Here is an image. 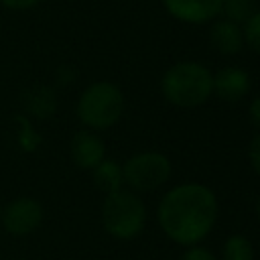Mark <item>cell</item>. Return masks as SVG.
<instances>
[{
    "label": "cell",
    "mask_w": 260,
    "mask_h": 260,
    "mask_svg": "<svg viewBox=\"0 0 260 260\" xmlns=\"http://www.w3.org/2000/svg\"><path fill=\"white\" fill-rule=\"evenodd\" d=\"M122 173L130 191L146 193L162 187L169 181L171 160L162 152H138L122 165Z\"/></svg>",
    "instance_id": "5"
},
{
    "label": "cell",
    "mask_w": 260,
    "mask_h": 260,
    "mask_svg": "<svg viewBox=\"0 0 260 260\" xmlns=\"http://www.w3.org/2000/svg\"><path fill=\"white\" fill-rule=\"evenodd\" d=\"M0 213H2V205H0Z\"/></svg>",
    "instance_id": "20"
},
{
    "label": "cell",
    "mask_w": 260,
    "mask_h": 260,
    "mask_svg": "<svg viewBox=\"0 0 260 260\" xmlns=\"http://www.w3.org/2000/svg\"><path fill=\"white\" fill-rule=\"evenodd\" d=\"M221 12L225 14L228 20L234 22H246L256 10H254V0H221Z\"/></svg>",
    "instance_id": "13"
},
{
    "label": "cell",
    "mask_w": 260,
    "mask_h": 260,
    "mask_svg": "<svg viewBox=\"0 0 260 260\" xmlns=\"http://www.w3.org/2000/svg\"><path fill=\"white\" fill-rule=\"evenodd\" d=\"M244 43H248L250 49L260 55V10H256L244 22Z\"/></svg>",
    "instance_id": "14"
},
{
    "label": "cell",
    "mask_w": 260,
    "mask_h": 260,
    "mask_svg": "<svg viewBox=\"0 0 260 260\" xmlns=\"http://www.w3.org/2000/svg\"><path fill=\"white\" fill-rule=\"evenodd\" d=\"M209 43L221 55H236L244 45V30L234 20H215L209 28Z\"/></svg>",
    "instance_id": "10"
},
{
    "label": "cell",
    "mask_w": 260,
    "mask_h": 260,
    "mask_svg": "<svg viewBox=\"0 0 260 260\" xmlns=\"http://www.w3.org/2000/svg\"><path fill=\"white\" fill-rule=\"evenodd\" d=\"M69 154H71V160L79 169L91 171L95 165H100L106 158V144H104V140L95 132L79 130L71 138Z\"/></svg>",
    "instance_id": "8"
},
{
    "label": "cell",
    "mask_w": 260,
    "mask_h": 260,
    "mask_svg": "<svg viewBox=\"0 0 260 260\" xmlns=\"http://www.w3.org/2000/svg\"><path fill=\"white\" fill-rule=\"evenodd\" d=\"M248 154H250V162H252V167H254V171L260 175V132L252 138V142H250V150H248Z\"/></svg>",
    "instance_id": "16"
},
{
    "label": "cell",
    "mask_w": 260,
    "mask_h": 260,
    "mask_svg": "<svg viewBox=\"0 0 260 260\" xmlns=\"http://www.w3.org/2000/svg\"><path fill=\"white\" fill-rule=\"evenodd\" d=\"M256 211H258V219H260V199H258V207H256Z\"/></svg>",
    "instance_id": "19"
},
{
    "label": "cell",
    "mask_w": 260,
    "mask_h": 260,
    "mask_svg": "<svg viewBox=\"0 0 260 260\" xmlns=\"http://www.w3.org/2000/svg\"><path fill=\"white\" fill-rule=\"evenodd\" d=\"M93 173V185L98 191L110 195L114 191H120L124 185V173H122V165L118 160L112 158H104L100 165H95L91 169Z\"/></svg>",
    "instance_id": "11"
},
{
    "label": "cell",
    "mask_w": 260,
    "mask_h": 260,
    "mask_svg": "<svg viewBox=\"0 0 260 260\" xmlns=\"http://www.w3.org/2000/svg\"><path fill=\"white\" fill-rule=\"evenodd\" d=\"M160 91L173 106L195 108L207 102L213 91L211 71L197 61H181L169 67L160 79Z\"/></svg>",
    "instance_id": "2"
},
{
    "label": "cell",
    "mask_w": 260,
    "mask_h": 260,
    "mask_svg": "<svg viewBox=\"0 0 260 260\" xmlns=\"http://www.w3.org/2000/svg\"><path fill=\"white\" fill-rule=\"evenodd\" d=\"M167 12L189 24H201L221 14V0H162Z\"/></svg>",
    "instance_id": "7"
},
{
    "label": "cell",
    "mask_w": 260,
    "mask_h": 260,
    "mask_svg": "<svg viewBox=\"0 0 260 260\" xmlns=\"http://www.w3.org/2000/svg\"><path fill=\"white\" fill-rule=\"evenodd\" d=\"M43 221V205L35 197H16L6 207H2L0 223L2 228L16 238L32 234Z\"/></svg>",
    "instance_id": "6"
},
{
    "label": "cell",
    "mask_w": 260,
    "mask_h": 260,
    "mask_svg": "<svg viewBox=\"0 0 260 260\" xmlns=\"http://www.w3.org/2000/svg\"><path fill=\"white\" fill-rule=\"evenodd\" d=\"M213 91L223 102H238L250 91V75L240 67H221L213 75Z\"/></svg>",
    "instance_id": "9"
},
{
    "label": "cell",
    "mask_w": 260,
    "mask_h": 260,
    "mask_svg": "<svg viewBox=\"0 0 260 260\" xmlns=\"http://www.w3.org/2000/svg\"><path fill=\"white\" fill-rule=\"evenodd\" d=\"M146 221V207L142 199L130 191L120 189L106 195L102 205V223L104 230L116 240L136 238Z\"/></svg>",
    "instance_id": "4"
},
{
    "label": "cell",
    "mask_w": 260,
    "mask_h": 260,
    "mask_svg": "<svg viewBox=\"0 0 260 260\" xmlns=\"http://www.w3.org/2000/svg\"><path fill=\"white\" fill-rule=\"evenodd\" d=\"M250 118H252V124L260 130V95H256L250 104Z\"/></svg>",
    "instance_id": "18"
},
{
    "label": "cell",
    "mask_w": 260,
    "mask_h": 260,
    "mask_svg": "<svg viewBox=\"0 0 260 260\" xmlns=\"http://www.w3.org/2000/svg\"><path fill=\"white\" fill-rule=\"evenodd\" d=\"M221 260H254L252 242L242 234L230 236L221 246Z\"/></svg>",
    "instance_id": "12"
},
{
    "label": "cell",
    "mask_w": 260,
    "mask_h": 260,
    "mask_svg": "<svg viewBox=\"0 0 260 260\" xmlns=\"http://www.w3.org/2000/svg\"><path fill=\"white\" fill-rule=\"evenodd\" d=\"M39 2L41 0H0V4L10 8V10H26V8L37 6Z\"/></svg>",
    "instance_id": "17"
},
{
    "label": "cell",
    "mask_w": 260,
    "mask_h": 260,
    "mask_svg": "<svg viewBox=\"0 0 260 260\" xmlns=\"http://www.w3.org/2000/svg\"><path fill=\"white\" fill-rule=\"evenodd\" d=\"M77 118L91 130L112 128L124 112V93L112 81L89 83L77 100Z\"/></svg>",
    "instance_id": "3"
},
{
    "label": "cell",
    "mask_w": 260,
    "mask_h": 260,
    "mask_svg": "<svg viewBox=\"0 0 260 260\" xmlns=\"http://www.w3.org/2000/svg\"><path fill=\"white\" fill-rule=\"evenodd\" d=\"M162 234L179 246L203 242L217 219L215 193L201 183H183L167 191L156 207Z\"/></svg>",
    "instance_id": "1"
},
{
    "label": "cell",
    "mask_w": 260,
    "mask_h": 260,
    "mask_svg": "<svg viewBox=\"0 0 260 260\" xmlns=\"http://www.w3.org/2000/svg\"><path fill=\"white\" fill-rule=\"evenodd\" d=\"M181 260H217V258H215L207 248L195 244V246H189V248H187V252L183 254Z\"/></svg>",
    "instance_id": "15"
}]
</instances>
